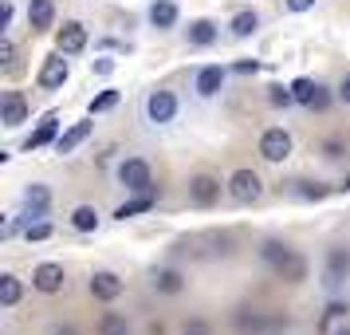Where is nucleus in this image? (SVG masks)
Listing matches in <instances>:
<instances>
[{
  "instance_id": "f257e3e1",
  "label": "nucleus",
  "mask_w": 350,
  "mask_h": 335,
  "mask_svg": "<svg viewBox=\"0 0 350 335\" xmlns=\"http://www.w3.org/2000/svg\"><path fill=\"white\" fill-rule=\"evenodd\" d=\"M177 114H181V99H177L174 87H154V91H146L142 95V123L150 130L174 127Z\"/></svg>"
},
{
  "instance_id": "f03ea898",
  "label": "nucleus",
  "mask_w": 350,
  "mask_h": 335,
  "mask_svg": "<svg viewBox=\"0 0 350 335\" xmlns=\"http://www.w3.org/2000/svg\"><path fill=\"white\" fill-rule=\"evenodd\" d=\"M114 182L126 193H154V170L146 158H122L114 166Z\"/></svg>"
},
{
  "instance_id": "7ed1b4c3",
  "label": "nucleus",
  "mask_w": 350,
  "mask_h": 335,
  "mask_svg": "<svg viewBox=\"0 0 350 335\" xmlns=\"http://www.w3.org/2000/svg\"><path fill=\"white\" fill-rule=\"evenodd\" d=\"M221 193H228V182H221L217 174H193L189 177V206L213 209L221 201Z\"/></svg>"
},
{
  "instance_id": "20e7f679",
  "label": "nucleus",
  "mask_w": 350,
  "mask_h": 335,
  "mask_svg": "<svg viewBox=\"0 0 350 335\" xmlns=\"http://www.w3.org/2000/svg\"><path fill=\"white\" fill-rule=\"evenodd\" d=\"M224 79H228V67H221V64L197 67L193 71V95L201 99V103H213L224 91Z\"/></svg>"
},
{
  "instance_id": "39448f33",
  "label": "nucleus",
  "mask_w": 350,
  "mask_h": 335,
  "mask_svg": "<svg viewBox=\"0 0 350 335\" xmlns=\"http://www.w3.org/2000/svg\"><path fill=\"white\" fill-rule=\"evenodd\" d=\"M228 197L237 201V206H252L264 197V177L256 174V170H237V174L228 177Z\"/></svg>"
},
{
  "instance_id": "423d86ee",
  "label": "nucleus",
  "mask_w": 350,
  "mask_h": 335,
  "mask_svg": "<svg viewBox=\"0 0 350 335\" xmlns=\"http://www.w3.org/2000/svg\"><path fill=\"white\" fill-rule=\"evenodd\" d=\"M48 209H51V190L48 186H40V182H32V186L24 190V209H20L24 225L48 221Z\"/></svg>"
},
{
  "instance_id": "0eeeda50",
  "label": "nucleus",
  "mask_w": 350,
  "mask_h": 335,
  "mask_svg": "<svg viewBox=\"0 0 350 335\" xmlns=\"http://www.w3.org/2000/svg\"><path fill=\"white\" fill-rule=\"evenodd\" d=\"M291 134H287L284 127H268L264 134H260V158L264 162H287L291 158Z\"/></svg>"
},
{
  "instance_id": "6e6552de",
  "label": "nucleus",
  "mask_w": 350,
  "mask_h": 335,
  "mask_svg": "<svg viewBox=\"0 0 350 335\" xmlns=\"http://www.w3.org/2000/svg\"><path fill=\"white\" fill-rule=\"evenodd\" d=\"M67 75H71V64H67V55L59 48L51 51L48 60H44V67H40V87H44V91H59V87H64L67 83Z\"/></svg>"
},
{
  "instance_id": "1a4fd4ad",
  "label": "nucleus",
  "mask_w": 350,
  "mask_h": 335,
  "mask_svg": "<svg viewBox=\"0 0 350 335\" xmlns=\"http://www.w3.org/2000/svg\"><path fill=\"white\" fill-rule=\"evenodd\" d=\"M323 276H327V288H338L347 280L350 276V245H331V249H327Z\"/></svg>"
},
{
  "instance_id": "9d476101",
  "label": "nucleus",
  "mask_w": 350,
  "mask_h": 335,
  "mask_svg": "<svg viewBox=\"0 0 350 335\" xmlns=\"http://www.w3.org/2000/svg\"><path fill=\"white\" fill-rule=\"evenodd\" d=\"M64 280H67V272H64V264H55V260H44V264H36V272H32V288L44 292V296H55V292L64 288Z\"/></svg>"
},
{
  "instance_id": "9b49d317",
  "label": "nucleus",
  "mask_w": 350,
  "mask_h": 335,
  "mask_svg": "<svg viewBox=\"0 0 350 335\" xmlns=\"http://www.w3.org/2000/svg\"><path fill=\"white\" fill-rule=\"evenodd\" d=\"M122 276L118 272H111V269H98L95 276H91V296L95 300H103V303H111V300H118L122 296Z\"/></svg>"
},
{
  "instance_id": "f8f14e48",
  "label": "nucleus",
  "mask_w": 350,
  "mask_h": 335,
  "mask_svg": "<svg viewBox=\"0 0 350 335\" xmlns=\"http://www.w3.org/2000/svg\"><path fill=\"white\" fill-rule=\"evenodd\" d=\"M0 123L8 130H16L28 123V99L24 91H4V107H0Z\"/></svg>"
},
{
  "instance_id": "ddd939ff",
  "label": "nucleus",
  "mask_w": 350,
  "mask_h": 335,
  "mask_svg": "<svg viewBox=\"0 0 350 335\" xmlns=\"http://www.w3.org/2000/svg\"><path fill=\"white\" fill-rule=\"evenodd\" d=\"M232 327H237V335H264L268 332V316H264L260 308L240 303L237 312H232Z\"/></svg>"
},
{
  "instance_id": "4468645a",
  "label": "nucleus",
  "mask_w": 350,
  "mask_h": 335,
  "mask_svg": "<svg viewBox=\"0 0 350 335\" xmlns=\"http://www.w3.org/2000/svg\"><path fill=\"white\" fill-rule=\"evenodd\" d=\"M55 48L64 51V55H79L87 48V28H83L79 20H67L64 28L55 32Z\"/></svg>"
},
{
  "instance_id": "2eb2a0df",
  "label": "nucleus",
  "mask_w": 350,
  "mask_h": 335,
  "mask_svg": "<svg viewBox=\"0 0 350 335\" xmlns=\"http://www.w3.org/2000/svg\"><path fill=\"white\" fill-rule=\"evenodd\" d=\"M146 20H150V28H158V32H170V28H177L181 12H177L174 0H150V8H146Z\"/></svg>"
},
{
  "instance_id": "dca6fc26",
  "label": "nucleus",
  "mask_w": 350,
  "mask_h": 335,
  "mask_svg": "<svg viewBox=\"0 0 350 335\" xmlns=\"http://www.w3.org/2000/svg\"><path fill=\"white\" fill-rule=\"evenodd\" d=\"M55 134H59V114L51 111V114H44V119H40V127H36L32 134H28V138H24V150H28V154H32V150H40V146L55 142Z\"/></svg>"
},
{
  "instance_id": "f3484780",
  "label": "nucleus",
  "mask_w": 350,
  "mask_h": 335,
  "mask_svg": "<svg viewBox=\"0 0 350 335\" xmlns=\"http://www.w3.org/2000/svg\"><path fill=\"white\" fill-rule=\"evenodd\" d=\"M51 24H55V0H28V28L48 32Z\"/></svg>"
},
{
  "instance_id": "a211bd4d",
  "label": "nucleus",
  "mask_w": 350,
  "mask_h": 335,
  "mask_svg": "<svg viewBox=\"0 0 350 335\" xmlns=\"http://www.w3.org/2000/svg\"><path fill=\"white\" fill-rule=\"evenodd\" d=\"M150 288H154V292H161V296H177V292H185V276H181L177 269H154Z\"/></svg>"
},
{
  "instance_id": "6ab92c4d",
  "label": "nucleus",
  "mask_w": 350,
  "mask_h": 335,
  "mask_svg": "<svg viewBox=\"0 0 350 335\" xmlns=\"http://www.w3.org/2000/svg\"><path fill=\"white\" fill-rule=\"evenodd\" d=\"M217 36H221V28L213 24V20H189V28H185V40H189L193 48H208V44H217Z\"/></svg>"
},
{
  "instance_id": "aec40b11",
  "label": "nucleus",
  "mask_w": 350,
  "mask_h": 335,
  "mask_svg": "<svg viewBox=\"0 0 350 335\" xmlns=\"http://www.w3.org/2000/svg\"><path fill=\"white\" fill-rule=\"evenodd\" d=\"M291 253H295V249H291L287 240H280V237H268V240H260V260H264L268 269H280V264H284V260H287Z\"/></svg>"
},
{
  "instance_id": "412c9836",
  "label": "nucleus",
  "mask_w": 350,
  "mask_h": 335,
  "mask_svg": "<svg viewBox=\"0 0 350 335\" xmlns=\"http://www.w3.org/2000/svg\"><path fill=\"white\" fill-rule=\"evenodd\" d=\"M91 130H95V123H75L71 130H64V134L55 138V154H71L75 146H83L91 138Z\"/></svg>"
},
{
  "instance_id": "4be33fe9",
  "label": "nucleus",
  "mask_w": 350,
  "mask_h": 335,
  "mask_svg": "<svg viewBox=\"0 0 350 335\" xmlns=\"http://www.w3.org/2000/svg\"><path fill=\"white\" fill-rule=\"evenodd\" d=\"M256 28H260V12H252V8H244V12H237L228 20V36L232 40H248V36H256Z\"/></svg>"
},
{
  "instance_id": "5701e85b",
  "label": "nucleus",
  "mask_w": 350,
  "mask_h": 335,
  "mask_svg": "<svg viewBox=\"0 0 350 335\" xmlns=\"http://www.w3.org/2000/svg\"><path fill=\"white\" fill-rule=\"evenodd\" d=\"M275 276H280V280H287V284H303V280H307V256L291 253L284 264L275 269Z\"/></svg>"
},
{
  "instance_id": "b1692460",
  "label": "nucleus",
  "mask_w": 350,
  "mask_h": 335,
  "mask_svg": "<svg viewBox=\"0 0 350 335\" xmlns=\"http://www.w3.org/2000/svg\"><path fill=\"white\" fill-rule=\"evenodd\" d=\"M20 296H24V284H20V276L4 272V276H0V308H16Z\"/></svg>"
},
{
  "instance_id": "393cba45",
  "label": "nucleus",
  "mask_w": 350,
  "mask_h": 335,
  "mask_svg": "<svg viewBox=\"0 0 350 335\" xmlns=\"http://www.w3.org/2000/svg\"><path fill=\"white\" fill-rule=\"evenodd\" d=\"M71 229H79V233H95L98 229V209L95 206H75L71 209Z\"/></svg>"
},
{
  "instance_id": "a878e982",
  "label": "nucleus",
  "mask_w": 350,
  "mask_h": 335,
  "mask_svg": "<svg viewBox=\"0 0 350 335\" xmlns=\"http://www.w3.org/2000/svg\"><path fill=\"white\" fill-rule=\"evenodd\" d=\"M146 209H154V193H138L134 201H126V206L114 209V217H118V221H126V217H138V213H146Z\"/></svg>"
},
{
  "instance_id": "bb28decb",
  "label": "nucleus",
  "mask_w": 350,
  "mask_h": 335,
  "mask_svg": "<svg viewBox=\"0 0 350 335\" xmlns=\"http://www.w3.org/2000/svg\"><path fill=\"white\" fill-rule=\"evenodd\" d=\"M118 99H122V91L107 87V91H98V95L91 99V107H87V111H91V114H107V111H114V107H118Z\"/></svg>"
},
{
  "instance_id": "cd10ccee",
  "label": "nucleus",
  "mask_w": 350,
  "mask_h": 335,
  "mask_svg": "<svg viewBox=\"0 0 350 335\" xmlns=\"http://www.w3.org/2000/svg\"><path fill=\"white\" fill-rule=\"evenodd\" d=\"M347 316H350V303L331 300V303H327V312H323V319H319V332H331L334 319H347Z\"/></svg>"
},
{
  "instance_id": "c85d7f7f",
  "label": "nucleus",
  "mask_w": 350,
  "mask_h": 335,
  "mask_svg": "<svg viewBox=\"0 0 350 335\" xmlns=\"http://www.w3.org/2000/svg\"><path fill=\"white\" fill-rule=\"evenodd\" d=\"M291 91H295V103H299V107H311V99H315V91H319V79H307V75H303V79L291 83Z\"/></svg>"
},
{
  "instance_id": "c756f323",
  "label": "nucleus",
  "mask_w": 350,
  "mask_h": 335,
  "mask_svg": "<svg viewBox=\"0 0 350 335\" xmlns=\"http://www.w3.org/2000/svg\"><path fill=\"white\" fill-rule=\"evenodd\" d=\"M334 186H327V182H299V197L303 201H323V197H327V193H331Z\"/></svg>"
},
{
  "instance_id": "7c9ffc66",
  "label": "nucleus",
  "mask_w": 350,
  "mask_h": 335,
  "mask_svg": "<svg viewBox=\"0 0 350 335\" xmlns=\"http://www.w3.org/2000/svg\"><path fill=\"white\" fill-rule=\"evenodd\" d=\"M268 103L271 107H291V103H295V91H291V83H271L268 87Z\"/></svg>"
},
{
  "instance_id": "2f4dec72",
  "label": "nucleus",
  "mask_w": 350,
  "mask_h": 335,
  "mask_svg": "<svg viewBox=\"0 0 350 335\" xmlns=\"http://www.w3.org/2000/svg\"><path fill=\"white\" fill-rule=\"evenodd\" d=\"M98 332H103V335H130V327H126V319H122V316H103Z\"/></svg>"
},
{
  "instance_id": "473e14b6",
  "label": "nucleus",
  "mask_w": 350,
  "mask_h": 335,
  "mask_svg": "<svg viewBox=\"0 0 350 335\" xmlns=\"http://www.w3.org/2000/svg\"><path fill=\"white\" fill-rule=\"evenodd\" d=\"M319 150H323V158H327V162H338L342 154H347V142H342V138H327Z\"/></svg>"
},
{
  "instance_id": "72a5a7b5",
  "label": "nucleus",
  "mask_w": 350,
  "mask_h": 335,
  "mask_svg": "<svg viewBox=\"0 0 350 335\" xmlns=\"http://www.w3.org/2000/svg\"><path fill=\"white\" fill-rule=\"evenodd\" d=\"M24 237H28V240H48V237H51V225H48V221L24 225Z\"/></svg>"
},
{
  "instance_id": "f704fd0d",
  "label": "nucleus",
  "mask_w": 350,
  "mask_h": 335,
  "mask_svg": "<svg viewBox=\"0 0 350 335\" xmlns=\"http://www.w3.org/2000/svg\"><path fill=\"white\" fill-rule=\"evenodd\" d=\"M331 87H323V83H319V91H315V99H311V107H307V111H327V107H331Z\"/></svg>"
},
{
  "instance_id": "c9c22d12",
  "label": "nucleus",
  "mask_w": 350,
  "mask_h": 335,
  "mask_svg": "<svg viewBox=\"0 0 350 335\" xmlns=\"http://www.w3.org/2000/svg\"><path fill=\"white\" fill-rule=\"evenodd\" d=\"M334 99H338L342 107H350V71H347L338 83H334Z\"/></svg>"
},
{
  "instance_id": "e433bc0d",
  "label": "nucleus",
  "mask_w": 350,
  "mask_h": 335,
  "mask_svg": "<svg viewBox=\"0 0 350 335\" xmlns=\"http://www.w3.org/2000/svg\"><path fill=\"white\" fill-rule=\"evenodd\" d=\"M12 60H16V44H12V40L4 36V40H0V64L12 67Z\"/></svg>"
},
{
  "instance_id": "4c0bfd02",
  "label": "nucleus",
  "mask_w": 350,
  "mask_h": 335,
  "mask_svg": "<svg viewBox=\"0 0 350 335\" xmlns=\"http://www.w3.org/2000/svg\"><path fill=\"white\" fill-rule=\"evenodd\" d=\"M12 20H16V8H12V0H4V20H0V32L8 36V28H12Z\"/></svg>"
},
{
  "instance_id": "58836bf2",
  "label": "nucleus",
  "mask_w": 350,
  "mask_h": 335,
  "mask_svg": "<svg viewBox=\"0 0 350 335\" xmlns=\"http://www.w3.org/2000/svg\"><path fill=\"white\" fill-rule=\"evenodd\" d=\"M284 8H287V12H311V8H315V0H284Z\"/></svg>"
},
{
  "instance_id": "ea45409f",
  "label": "nucleus",
  "mask_w": 350,
  "mask_h": 335,
  "mask_svg": "<svg viewBox=\"0 0 350 335\" xmlns=\"http://www.w3.org/2000/svg\"><path fill=\"white\" fill-rule=\"evenodd\" d=\"M260 71V60H240L237 64V75H256Z\"/></svg>"
},
{
  "instance_id": "a19ab883",
  "label": "nucleus",
  "mask_w": 350,
  "mask_h": 335,
  "mask_svg": "<svg viewBox=\"0 0 350 335\" xmlns=\"http://www.w3.org/2000/svg\"><path fill=\"white\" fill-rule=\"evenodd\" d=\"M185 335H208V323L205 319H189L185 323Z\"/></svg>"
},
{
  "instance_id": "79ce46f5",
  "label": "nucleus",
  "mask_w": 350,
  "mask_h": 335,
  "mask_svg": "<svg viewBox=\"0 0 350 335\" xmlns=\"http://www.w3.org/2000/svg\"><path fill=\"white\" fill-rule=\"evenodd\" d=\"M91 67H95V75H111V71H114V60H95Z\"/></svg>"
},
{
  "instance_id": "37998d69",
  "label": "nucleus",
  "mask_w": 350,
  "mask_h": 335,
  "mask_svg": "<svg viewBox=\"0 0 350 335\" xmlns=\"http://www.w3.org/2000/svg\"><path fill=\"white\" fill-rule=\"evenodd\" d=\"M51 335H79V332H75L71 323H55V327H51Z\"/></svg>"
},
{
  "instance_id": "c03bdc74",
  "label": "nucleus",
  "mask_w": 350,
  "mask_h": 335,
  "mask_svg": "<svg viewBox=\"0 0 350 335\" xmlns=\"http://www.w3.org/2000/svg\"><path fill=\"white\" fill-rule=\"evenodd\" d=\"M334 335H350V327H342V332H334Z\"/></svg>"
}]
</instances>
